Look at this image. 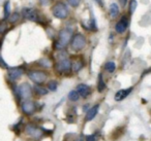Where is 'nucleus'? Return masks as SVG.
Here are the masks:
<instances>
[{
    "label": "nucleus",
    "instance_id": "obj_14",
    "mask_svg": "<svg viewBox=\"0 0 151 141\" xmlns=\"http://www.w3.org/2000/svg\"><path fill=\"white\" fill-rule=\"evenodd\" d=\"M99 104H95L94 106L89 108V110L86 112V115H85V122L92 120L96 116V114L99 113Z\"/></svg>",
    "mask_w": 151,
    "mask_h": 141
},
{
    "label": "nucleus",
    "instance_id": "obj_24",
    "mask_svg": "<svg viewBox=\"0 0 151 141\" xmlns=\"http://www.w3.org/2000/svg\"><path fill=\"white\" fill-rule=\"evenodd\" d=\"M19 18H20V14H18L17 11H16V13H14L13 15L9 16V23H12V24L16 23V22H17L18 20H19Z\"/></svg>",
    "mask_w": 151,
    "mask_h": 141
},
{
    "label": "nucleus",
    "instance_id": "obj_23",
    "mask_svg": "<svg viewBox=\"0 0 151 141\" xmlns=\"http://www.w3.org/2000/svg\"><path fill=\"white\" fill-rule=\"evenodd\" d=\"M137 6H138L137 0H130V2H129V14L130 15H132V14L136 11Z\"/></svg>",
    "mask_w": 151,
    "mask_h": 141
},
{
    "label": "nucleus",
    "instance_id": "obj_10",
    "mask_svg": "<svg viewBox=\"0 0 151 141\" xmlns=\"http://www.w3.org/2000/svg\"><path fill=\"white\" fill-rule=\"evenodd\" d=\"M128 25H129V19H128L125 15L122 16V17L120 18L119 21L116 23L115 31L117 32V33H119V34L124 33V32L126 31V29L128 28Z\"/></svg>",
    "mask_w": 151,
    "mask_h": 141
},
{
    "label": "nucleus",
    "instance_id": "obj_3",
    "mask_svg": "<svg viewBox=\"0 0 151 141\" xmlns=\"http://www.w3.org/2000/svg\"><path fill=\"white\" fill-rule=\"evenodd\" d=\"M27 75L35 85H42L48 78V73L44 70H29Z\"/></svg>",
    "mask_w": 151,
    "mask_h": 141
},
{
    "label": "nucleus",
    "instance_id": "obj_7",
    "mask_svg": "<svg viewBox=\"0 0 151 141\" xmlns=\"http://www.w3.org/2000/svg\"><path fill=\"white\" fill-rule=\"evenodd\" d=\"M55 69L59 74H66L71 71V61L67 58L59 60L55 65Z\"/></svg>",
    "mask_w": 151,
    "mask_h": 141
},
{
    "label": "nucleus",
    "instance_id": "obj_26",
    "mask_svg": "<svg viewBox=\"0 0 151 141\" xmlns=\"http://www.w3.org/2000/svg\"><path fill=\"white\" fill-rule=\"evenodd\" d=\"M85 140H86V141H97V136H96V134L87 135V136L85 137Z\"/></svg>",
    "mask_w": 151,
    "mask_h": 141
},
{
    "label": "nucleus",
    "instance_id": "obj_4",
    "mask_svg": "<svg viewBox=\"0 0 151 141\" xmlns=\"http://www.w3.org/2000/svg\"><path fill=\"white\" fill-rule=\"evenodd\" d=\"M53 16L59 20H64L68 17V9L63 2H57L52 9Z\"/></svg>",
    "mask_w": 151,
    "mask_h": 141
},
{
    "label": "nucleus",
    "instance_id": "obj_2",
    "mask_svg": "<svg viewBox=\"0 0 151 141\" xmlns=\"http://www.w3.org/2000/svg\"><path fill=\"white\" fill-rule=\"evenodd\" d=\"M32 94H33V89L28 83H23L16 88V95H18L19 100L24 99L25 101L29 100L32 97Z\"/></svg>",
    "mask_w": 151,
    "mask_h": 141
},
{
    "label": "nucleus",
    "instance_id": "obj_17",
    "mask_svg": "<svg viewBox=\"0 0 151 141\" xmlns=\"http://www.w3.org/2000/svg\"><path fill=\"white\" fill-rule=\"evenodd\" d=\"M109 11H110V15H111V17L113 18V19L117 18L118 16H119V13H120L119 6L117 5V3H112V4L110 5Z\"/></svg>",
    "mask_w": 151,
    "mask_h": 141
},
{
    "label": "nucleus",
    "instance_id": "obj_32",
    "mask_svg": "<svg viewBox=\"0 0 151 141\" xmlns=\"http://www.w3.org/2000/svg\"><path fill=\"white\" fill-rule=\"evenodd\" d=\"M149 72H151V68H149L148 70H146V71H145V72H144V75H145V74H148Z\"/></svg>",
    "mask_w": 151,
    "mask_h": 141
},
{
    "label": "nucleus",
    "instance_id": "obj_1",
    "mask_svg": "<svg viewBox=\"0 0 151 141\" xmlns=\"http://www.w3.org/2000/svg\"><path fill=\"white\" fill-rule=\"evenodd\" d=\"M73 30L69 28H64V29L60 30L58 33V37H57L56 43H55V48L56 50H62L68 43H70L71 39H73Z\"/></svg>",
    "mask_w": 151,
    "mask_h": 141
},
{
    "label": "nucleus",
    "instance_id": "obj_15",
    "mask_svg": "<svg viewBox=\"0 0 151 141\" xmlns=\"http://www.w3.org/2000/svg\"><path fill=\"white\" fill-rule=\"evenodd\" d=\"M84 67V61L82 59H77L75 62H71V70L73 72H78Z\"/></svg>",
    "mask_w": 151,
    "mask_h": 141
},
{
    "label": "nucleus",
    "instance_id": "obj_16",
    "mask_svg": "<svg viewBox=\"0 0 151 141\" xmlns=\"http://www.w3.org/2000/svg\"><path fill=\"white\" fill-rule=\"evenodd\" d=\"M32 89H33V93L38 96H45V95H47L49 92V90L47 89V88L42 87V85H35Z\"/></svg>",
    "mask_w": 151,
    "mask_h": 141
},
{
    "label": "nucleus",
    "instance_id": "obj_19",
    "mask_svg": "<svg viewBox=\"0 0 151 141\" xmlns=\"http://www.w3.org/2000/svg\"><path fill=\"white\" fill-rule=\"evenodd\" d=\"M67 97H68V100H70V101H73V102L78 101V100L80 99V95H79V93L76 91V90H73V91L69 92Z\"/></svg>",
    "mask_w": 151,
    "mask_h": 141
},
{
    "label": "nucleus",
    "instance_id": "obj_11",
    "mask_svg": "<svg viewBox=\"0 0 151 141\" xmlns=\"http://www.w3.org/2000/svg\"><path fill=\"white\" fill-rule=\"evenodd\" d=\"M23 74L24 70L21 67H13V68H9V70H7V75L12 81L18 80L19 78H21Z\"/></svg>",
    "mask_w": 151,
    "mask_h": 141
},
{
    "label": "nucleus",
    "instance_id": "obj_30",
    "mask_svg": "<svg viewBox=\"0 0 151 141\" xmlns=\"http://www.w3.org/2000/svg\"><path fill=\"white\" fill-rule=\"evenodd\" d=\"M119 2H120V4H121V6H125L126 5V3H127V0H119Z\"/></svg>",
    "mask_w": 151,
    "mask_h": 141
},
{
    "label": "nucleus",
    "instance_id": "obj_29",
    "mask_svg": "<svg viewBox=\"0 0 151 141\" xmlns=\"http://www.w3.org/2000/svg\"><path fill=\"white\" fill-rule=\"evenodd\" d=\"M51 0H40V2L42 3V5H48L50 3Z\"/></svg>",
    "mask_w": 151,
    "mask_h": 141
},
{
    "label": "nucleus",
    "instance_id": "obj_9",
    "mask_svg": "<svg viewBox=\"0 0 151 141\" xmlns=\"http://www.w3.org/2000/svg\"><path fill=\"white\" fill-rule=\"evenodd\" d=\"M21 110L26 115H31L36 110V103L30 100H26L21 104Z\"/></svg>",
    "mask_w": 151,
    "mask_h": 141
},
{
    "label": "nucleus",
    "instance_id": "obj_13",
    "mask_svg": "<svg viewBox=\"0 0 151 141\" xmlns=\"http://www.w3.org/2000/svg\"><path fill=\"white\" fill-rule=\"evenodd\" d=\"M132 90H134V88L130 87V88H127V89H121L118 92H116L115 96H114L115 101L120 102V101H122V100H124L130 93H132Z\"/></svg>",
    "mask_w": 151,
    "mask_h": 141
},
{
    "label": "nucleus",
    "instance_id": "obj_22",
    "mask_svg": "<svg viewBox=\"0 0 151 141\" xmlns=\"http://www.w3.org/2000/svg\"><path fill=\"white\" fill-rule=\"evenodd\" d=\"M57 88H58V83L56 80H50L48 83V90L51 92L57 91Z\"/></svg>",
    "mask_w": 151,
    "mask_h": 141
},
{
    "label": "nucleus",
    "instance_id": "obj_8",
    "mask_svg": "<svg viewBox=\"0 0 151 141\" xmlns=\"http://www.w3.org/2000/svg\"><path fill=\"white\" fill-rule=\"evenodd\" d=\"M22 16L26 20H29L32 22H40V15L37 9H32V7H24L22 9Z\"/></svg>",
    "mask_w": 151,
    "mask_h": 141
},
{
    "label": "nucleus",
    "instance_id": "obj_21",
    "mask_svg": "<svg viewBox=\"0 0 151 141\" xmlns=\"http://www.w3.org/2000/svg\"><path fill=\"white\" fill-rule=\"evenodd\" d=\"M9 16H11V2L6 1L4 3V17H3V20H7Z\"/></svg>",
    "mask_w": 151,
    "mask_h": 141
},
{
    "label": "nucleus",
    "instance_id": "obj_25",
    "mask_svg": "<svg viewBox=\"0 0 151 141\" xmlns=\"http://www.w3.org/2000/svg\"><path fill=\"white\" fill-rule=\"evenodd\" d=\"M40 66H42L44 68H49V67H51V61L47 58H44L40 61Z\"/></svg>",
    "mask_w": 151,
    "mask_h": 141
},
{
    "label": "nucleus",
    "instance_id": "obj_20",
    "mask_svg": "<svg viewBox=\"0 0 151 141\" xmlns=\"http://www.w3.org/2000/svg\"><path fill=\"white\" fill-rule=\"evenodd\" d=\"M105 69H106V71H108L109 73H113L114 71L116 70V64L113 61H109V62L106 63Z\"/></svg>",
    "mask_w": 151,
    "mask_h": 141
},
{
    "label": "nucleus",
    "instance_id": "obj_18",
    "mask_svg": "<svg viewBox=\"0 0 151 141\" xmlns=\"http://www.w3.org/2000/svg\"><path fill=\"white\" fill-rule=\"evenodd\" d=\"M106 89H107V85H106V83L104 81V76L101 73H99V80H97V91H99V93H101V92H104Z\"/></svg>",
    "mask_w": 151,
    "mask_h": 141
},
{
    "label": "nucleus",
    "instance_id": "obj_5",
    "mask_svg": "<svg viewBox=\"0 0 151 141\" xmlns=\"http://www.w3.org/2000/svg\"><path fill=\"white\" fill-rule=\"evenodd\" d=\"M86 42V37L83 34L77 33L76 35L73 36V39L70 41V46L73 48V51L79 52V51H82L85 48Z\"/></svg>",
    "mask_w": 151,
    "mask_h": 141
},
{
    "label": "nucleus",
    "instance_id": "obj_6",
    "mask_svg": "<svg viewBox=\"0 0 151 141\" xmlns=\"http://www.w3.org/2000/svg\"><path fill=\"white\" fill-rule=\"evenodd\" d=\"M25 132L33 139H40L44 135V130L37 127L33 122H28L25 126Z\"/></svg>",
    "mask_w": 151,
    "mask_h": 141
},
{
    "label": "nucleus",
    "instance_id": "obj_31",
    "mask_svg": "<svg viewBox=\"0 0 151 141\" xmlns=\"http://www.w3.org/2000/svg\"><path fill=\"white\" fill-rule=\"evenodd\" d=\"M95 1H96L99 5H101V6H103V1H101V0H95Z\"/></svg>",
    "mask_w": 151,
    "mask_h": 141
},
{
    "label": "nucleus",
    "instance_id": "obj_12",
    "mask_svg": "<svg viewBox=\"0 0 151 141\" xmlns=\"http://www.w3.org/2000/svg\"><path fill=\"white\" fill-rule=\"evenodd\" d=\"M76 91L79 93L80 97H83V98H88L89 96L91 95V93H92L91 88L89 87L88 85H85V83H80V85H78Z\"/></svg>",
    "mask_w": 151,
    "mask_h": 141
},
{
    "label": "nucleus",
    "instance_id": "obj_27",
    "mask_svg": "<svg viewBox=\"0 0 151 141\" xmlns=\"http://www.w3.org/2000/svg\"><path fill=\"white\" fill-rule=\"evenodd\" d=\"M68 1V4L71 5L73 7H77L79 4H80V1L81 0H67Z\"/></svg>",
    "mask_w": 151,
    "mask_h": 141
},
{
    "label": "nucleus",
    "instance_id": "obj_28",
    "mask_svg": "<svg viewBox=\"0 0 151 141\" xmlns=\"http://www.w3.org/2000/svg\"><path fill=\"white\" fill-rule=\"evenodd\" d=\"M0 67H2V68H5V69H9V66L7 64L5 63V61L3 60V58L0 56Z\"/></svg>",
    "mask_w": 151,
    "mask_h": 141
}]
</instances>
